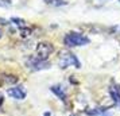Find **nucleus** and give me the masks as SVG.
I'll list each match as a JSON object with an SVG mask.
<instances>
[{"label":"nucleus","instance_id":"1","mask_svg":"<svg viewBox=\"0 0 120 116\" xmlns=\"http://www.w3.org/2000/svg\"><path fill=\"white\" fill-rule=\"evenodd\" d=\"M58 65H60L61 69H66L69 66H74V67H81V64L78 61L76 55L68 51V50H62L60 51V55H58Z\"/></svg>","mask_w":120,"mask_h":116},{"label":"nucleus","instance_id":"2","mask_svg":"<svg viewBox=\"0 0 120 116\" xmlns=\"http://www.w3.org/2000/svg\"><path fill=\"white\" fill-rule=\"evenodd\" d=\"M64 43L68 47H77V46H85L89 43V38L80 33H69L64 38Z\"/></svg>","mask_w":120,"mask_h":116},{"label":"nucleus","instance_id":"3","mask_svg":"<svg viewBox=\"0 0 120 116\" xmlns=\"http://www.w3.org/2000/svg\"><path fill=\"white\" fill-rule=\"evenodd\" d=\"M26 64H27L28 69L33 70V72H38V70H43V69H49L50 67V64L47 60H41L37 55L30 57Z\"/></svg>","mask_w":120,"mask_h":116},{"label":"nucleus","instance_id":"4","mask_svg":"<svg viewBox=\"0 0 120 116\" xmlns=\"http://www.w3.org/2000/svg\"><path fill=\"white\" fill-rule=\"evenodd\" d=\"M53 51H54V47L49 42H42L37 46V57L41 58V60H47V57Z\"/></svg>","mask_w":120,"mask_h":116},{"label":"nucleus","instance_id":"5","mask_svg":"<svg viewBox=\"0 0 120 116\" xmlns=\"http://www.w3.org/2000/svg\"><path fill=\"white\" fill-rule=\"evenodd\" d=\"M7 93H8V96H11L12 99H15V100H24L26 99V90L23 89V86H12V88H8Z\"/></svg>","mask_w":120,"mask_h":116},{"label":"nucleus","instance_id":"6","mask_svg":"<svg viewBox=\"0 0 120 116\" xmlns=\"http://www.w3.org/2000/svg\"><path fill=\"white\" fill-rule=\"evenodd\" d=\"M108 90H109V94H111L112 100H113L115 105L116 107H120V86L116 85V84H113V85L109 86Z\"/></svg>","mask_w":120,"mask_h":116},{"label":"nucleus","instance_id":"7","mask_svg":"<svg viewBox=\"0 0 120 116\" xmlns=\"http://www.w3.org/2000/svg\"><path fill=\"white\" fill-rule=\"evenodd\" d=\"M50 89H51V92H53L58 99H61L62 101H66V93H65V90H64V88H62L61 85H53Z\"/></svg>","mask_w":120,"mask_h":116},{"label":"nucleus","instance_id":"8","mask_svg":"<svg viewBox=\"0 0 120 116\" xmlns=\"http://www.w3.org/2000/svg\"><path fill=\"white\" fill-rule=\"evenodd\" d=\"M47 4L50 6H55V7H60V6H65L66 1L65 0H45Z\"/></svg>","mask_w":120,"mask_h":116},{"label":"nucleus","instance_id":"9","mask_svg":"<svg viewBox=\"0 0 120 116\" xmlns=\"http://www.w3.org/2000/svg\"><path fill=\"white\" fill-rule=\"evenodd\" d=\"M11 22H16V24L19 26V27H24V20H22V19H18V18H14Z\"/></svg>","mask_w":120,"mask_h":116},{"label":"nucleus","instance_id":"10","mask_svg":"<svg viewBox=\"0 0 120 116\" xmlns=\"http://www.w3.org/2000/svg\"><path fill=\"white\" fill-rule=\"evenodd\" d=\"M20 33H22V37H27L28 34L31 33V30H30V28H24V30H23V27H22Z\"/></svg>","mask_w":120,"mask_h":116},{"label":"nucleus","instance_id":"11","mask_svg":"<svg viewBox=\"0 0 120 116\" xmlns=\"http://www.w3.org/2000/svg\"><path fill=\"white\" fill-rule=\"evenodd\" d=\"M8 0H0V6H8Z\"/></svg>","mask_w":120,"mask_h":116},{"label":"nucleus","instance_id":"12","mask_svg":"<svg viewBox=\"0 0 120 116\" xmlns=\"http://www.w3.org/2000/svg\"><path fill=\"white\" fill-rule=\"evenodd\" d=\"M4 103V97H3V94L0 93V107H1V104Z\"/></svg>","mask_w":120,"mask_h":116},{"label":"nucleus","instance_id":"13","mask_svg":"<svg viewBox=\"0 0 120 116\" xmlns=\"http://www.w3.org/2000/svg\"><path fill=\"white\" fill-rule=\"evenodd\" d=\"M1 35H3V31H1V28H0V38H1Z\"/></svg>","mask_w":120,"mask_h":116},{"label":"nucleus","instance_id":"14","mask_svg":"<svg viewBox=\"0 0 120 116\" xmlns=\"http://www.w3.org/2000/svg\"><path fill=\"white\" fill-rule=\"evenodd\" d=\"M45 116H50V113H49V112H46V113H45Z\"/></svg>","mask_w":120,"mask_h":116}]
</instances>
